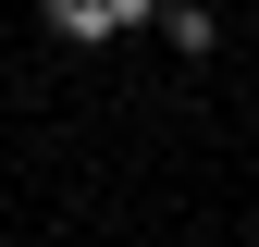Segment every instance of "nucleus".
I'll list each match as a JSON object with an SVG mask.
<instances>
[{
  "label": "nucleus",
  "mask_w": 259,
  "mask_h": 247,
  "mask_svg": "<svg viewBox=\"0 0 259 247\" xmlns=\"http://www.w3.org/2000/svg\"><path fill=\"white\" fill-rule=\"evenodd\" d=\"M50 25L74 50H99V37H123V25H148V0H50Z\"/></svg>",
  "instance_id": "f257e3e1"
}]
</instances>
